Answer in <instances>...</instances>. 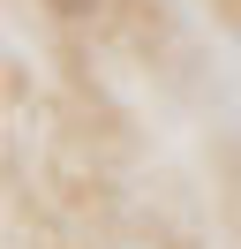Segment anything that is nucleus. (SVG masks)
<instances>
[{
  "label": "nucleus",
  "instance_id": "nucleus-1",
  "mask_svg": "<svg viewBox=\"0 0 241 249\" xmlns=\"http://www.w3.org/2000/svg\"><path fill=\"white\" fill-rule=\"evenodd\" d=\"M53 16H98V0H45Z\"/></svg>",
  "mask_w": 241,
  "mask_h": 249
}]
</instances>
